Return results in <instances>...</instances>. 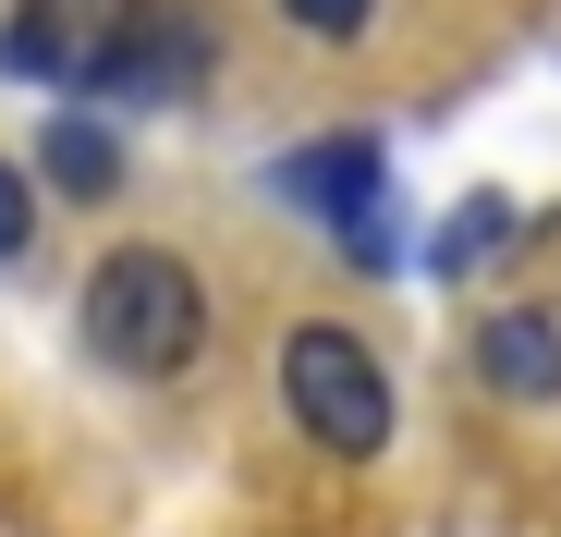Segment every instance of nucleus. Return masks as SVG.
<instances>
[{"label": "nucleus", "instance_id": "nucleus-1", "mask_svg": "<svg viewBox=\"0 0 561 537\" xmlns=\"http://www.w3.org/2000/svg\"><path fill=\"white\" fill-rule=\"evenodd\" d=\"M85 342H99V367H123V379L196 367V342H208L196 268H183L171 244H111L99 268H85Z\"/></svg>", "mask_w": 561, "mask_h": 537}, {"label": "nucleus", "instance_id": "nucleus-2", "mask_svg": "<svg viewBox=\"0 0 561 537\" xmlns=\"http://www.w3.org/2000/svg\"><path fill=\"white\" fill-rule=\"evenodd\" d=\"M280 415H294L330 465H379L391 453V367L354 330L306 318V330H280Z\"/></svg>", "mask_w": 561, "mask_h": 537}, {"label": "nucleus", "instance_id": "nucleus-3", "mask_svg": "<svg viewBox=\"0 0 561 537\" xmlns=\"http://www.w3.org/2000/svg\"><path fill=\"white\" fill-rule=\"evenodd\" d=\"M220 73V25L208 13H183V0H123L111 13V61H99V99H196V85Z\"/></svg>", "mask_w": 561, "mask_h": 537}, {"label": "nucleus", "instance_id": "nucleus-4", "mask_svg": "<svg viewBox=\"0 0 561 537\" xmlns=\"http://www.w3.org/2000/svg\"><path fill=\"white\" fill-rule=\"evenodd\" d=\"M99 61H111L99 0H13V13H0V73H25V85H99Z\"/></svg>", "mask_w": 561, "mask_h": 537}, {"label": "nucleus", "instance_id": "nucleus-5", "mask_svg": "<svg viewBox=\"0 0 561 537\" xmlns=\"http://www.w3.org/2000/svg\"><path fill=\"white\" fill-rule=\"evenodd\" d=\"M268 184H280V208L342 220V244H354L366 220H379V184H391V171H379V135H318V147H294V159H280Z\"/></svg>", "mask_w": 561, "mask_h": 537}, {"label": "nucleus", "instance_id": "nucleus-6", "mask_svg": "<svg viewBox=\"0 0 561 537\" xmlns=\"http://www.w3.org/2000/svg\"><path fill=\"white\" fill-rule=\"evenodd\" d=\"M477 379H489L501 403H561V318L501 306V318L477 330Z\"/></svg>", "mask_w": 561, "mask_h": 537}, {"label": "nucleus", "instance_id": "nucleus-7", "mask_svg": "<svg viewBox=\"0 0 561 537\" xmlns=\"http://www.w3.org/2000/svg\"><path fill=\"white\" fill-rule=\"evenodd\" d=\"M37 171H49L61 196H111V184H123V135H111L99 111H61V123L37 135Z\"/></svg>", "mask_w": 561, "mask_h": 537}, {"label": "nucleus", "instance_id": "nucleus-8", "mask_svg": "<svg viewBox=\"0 0 561 537\" xmlns=\"http://www.w3.org/2000/svg\"><path fill=\"white\" fill-rule=\"evenodd\" d=\"M489 244H513V208H501V196H463V208L439 220V244H427V268H439V282H463V268H477Z\"/></svg>", "mask_w": 561, "mask_h": 537}, {"label": "nucleus", "instance_id": "nucleus-9", "mask_svg": "<svg viewBox=\"0 0 561 537\" xmlns=\"http://www.w3.org/2000/svg\"><path fill=\"white\" fill-rule=\"evenodd\" d=\"M25 244H37V184H25L13 159H0V268H13Z\"/></svg>", "mask_w": 561, "mask_h": 537}, {"label": "nucleus", "instance_id": "nucleus-10", "mask_svg": "<svg viewBox=\"0 0 561 537\" xmlns=\"http://www.w3.org/2000/svg\"><path fill=\"white\" fill-rule=\"evenodd\" d=\"M366 13L379 0H280V25H306V37H366Z\"/></svg>", "mask_w": 561, "mask_h": 537}]
</instances>
